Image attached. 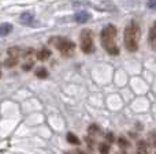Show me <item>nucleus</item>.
<instances>
[{
	"instance_id": "obj_1",
	"label": "nucleus",
	"mask_w": 156,
	"mask_h": 154,
	"mask_svg": "<svg viewBox=\"0 0 156 154\" xmlns=\"http://www.w3.org/2000/svg\"><path fill=\"white\" fill-rule=\"evenodd\" d=\"M141 35V29L136 22H132L125 29V45L130 52H136L138 49V40Z\"/></svg>"
},
{
	"instance_id": "obj_2",
	"label": "nucleus",
	"mask_w": 156,
	"mask_h": 154,
	"mask_svg": "<svg viewBox=\"0 0 156 154\" xmlns=\"http://www.w3.org/2000/svg\"><path fill=\"white\" fill-rule=\"evenodd\" d=\"M116 37V27L114 25H108L101 30V44L104 46V49L110 55H118L119 49L115 45L114 40Z\"/></svg>"
},
{
	"instance_id": "obj_3",
	"label": "nucleus",
	"mask_w": 156,
	"mask_h": 154,
	"mask_svg": "<svg viewBox=\"0 0 156 154\" xmlns=\"http://www.w3.org/2000/svg\"><path fill=\"white\" fill-rule=\"evenodd\" d=\"M49 42H51L52 45L56 46L65 56H70V55L74 52V49H76V44H74L73 41L67 40V38L55 37V38H52V40H49Z\"/></svg>"
},
{
	"instance_id": "obj_4",
	"label": "nucleus",
	"mask_w": 156,
	"mask_h": 154,
	"mask_svg": "<svg viewBox=\"0 0 156 154\" xmlns=\"http://www.w3.org/2000/svg\"><path fill=\"white\" fill-rule=\"evenodd\" d=\"M81 49L85 53H92L94 51L93 45V32L89 29L82 30L81 33Z\"/></svg>"
},
{
	"instance_id": "obj_5",
	"label": "nucleus",
	"mask_w": 156,
	"mask_h": 154,
	"mask_svg": "<svg viewBox=\"0 0 156 154\" xmlns=\"http://www.w3.org/2000/svg\"><path fill=\"white\" fill-rule=\"evenodd\" d=\"M74 19L78 23H85V22H88L90 19V14L86 12V11H80V12H77L74 15Z\"/></svg>"
},
{
	"instance_id": "obj_6",
	"label": "nucleus",
	"mask_w": 156,
	"mask_h": 154,
	"mask_svg": "<svg viewBox=\"0 0 156 154\" xmlns=\"http://www.w3.org/2000/svg\"><path fill=\"white\" fill-rule=\"evenodd\" d=\"M33 19H34V15L32 12H23L21 15V18H19V21L25 25H30L33 22Z\"/></svg>"
},
{
	"instance_id": "obj_7",
	"label": "nucleus",
	"mask_w": 156,
	"mask_h": 154,
	"mask_svg": "<svg viewBox=\"0 0 156 154\" xmlns=\"http://www.w3.org/2000/svg\"><path fill=\"white\" fill-rule=\"evenodd\" d=\"M12 30V26L10 23H2L0 25V35H7Z\"/></svg>"
},
{
	"instance_id": "obj_8",
	"label": "nucleus",
	"mask_w": 156,
	"mask_h": 154,
	"mask_svg": "<svg viewBox=\"0 0 156 154\" xmlns=\"http://www.w3.org/2000/svg\"><path fill=\"white\" fill-rule=\"evenodd\" d=\"M49 56H51V51H49V49H47V48L41 49V51L38 52V55H37V57L40 60H47Z\"/></svg>"
},
{
	"instance_id": "obj_9",
	"label": "nucleus",
	"mask_w": 156,
	"mask_h": 154,
	"mask_svg": "<svg viewBox=\"0 0 156 154\" xmlns=\"http://www.w3.org/2000/svg\"><path fill=\"white\" fill-rule=\"evenodd\" d=\"M19 53H21V51H19V48H16V46H12V48L8 49V55H10V57H15V59H18Z\"/></svg>"
},
{
	"instance_id": "obj_10",
	"label": "nucleus",
	"mask_w": 156,
	"mask_h": 154,
	"mask_svg": "<svg viewBox=\"0 0 156 154\" xmlns=\"http://www.w3.org/2000/svg\"><path fill=\"white\" fill-rule=\"evenodd\" d=\"M67 141L70 142V143H73V145H80L81 143V141L77 138L74 134H71V132H69L67 134Z\"/></svg>"
},
{
	"instance_id": "obj_11",
	"label": "nucleus",
	"mask_w": 156,
	"mask_h": 154,
	"mask_svg": "<svg viewBox=\"0 0 156 154\" xmlns=\"http://www.w3.org/2000/svg\"><path fill=\"white\" fill-rule=\"evenodd\" d=\"M137 154H149L147 152V145L145 142H138V152Z\"/></svg>"
},
{
	"instance_id": "obj_12",
	"label": "nucleus",
	"mask_w": 156,
	"mask_h": 154,
	"mask_svg": "<svg viewBox=\"0 0 156 154\" xmlns=\"http://www.w3.org/2000/svg\"><path fill=\"white\" fill-rule=\"evenodd\" d=\"M36 75H37L38 78H47V76H48V71H47L45 68H38V70L36 71Z\"/></svg>"
},
{
	"instance_id": "obj_13",
	"label": "nucleus",
	"mask_w": 156,
	"mask_h": 154,
	"mask_svg": "<svg viewBox=\"0 0 156 154\" xmlns=\"http://www.w3.org/2000/svg\"><path fill=\"white\" fill-rule=\"evenodd\" d=\"M118 145L122 147V149H127V147L130 146L129 141H127V139H125V138H119L118 139Z\"/></svg>"
},
{
	"instance_id": "obj_14",
	"label": "nucleus",
	"mask_w": 156,
	"mask_h": 154,
	"mask_svg": "<svg viewBox=\"0 0 156 154\" xmlns=\"http://www.w3.org/2000/svg\"><path fill=\"white\" fill-rule=\"evenodd\" d=\"M99 149H100V153H101V154H108V153H110V146H108V145H105V143L100 145Z\"/></svg>"
},
{
	"instance_id": "obj_15",
	"label": "nucleus",
	"mask_w": 156,
	"mask_h": 154,
	"mask_svg": "<svg viewBox=\"0 0 156 154\" xmlns=\"http://www.w3.org/2000/svg\"><path fill=\"white\" fill-rule=\"evenodd\" d=\"M16 62H18V59H15V57H10V59L5 60V65H7V67H14V65L16 64Z\"/></svg>"
},
{
	"instance_id": "obj_16",
	"label": "nucleus",
	"mask_w": 156,
	"mask_h": 154,
	"mask_svg": "<svg viewBox=\"0 0 156 154\" xmlns=\"http://www.w3.org/2000/svg\"><path fill=\"white\" fill-rule=\"evenodd\" d=\"M149 44L154 49H156V34H149Z\"/></svg>"
},
{
	"instance_id": "obj_17",
	"label": "nucleus",
	"mask_w": 156,
	"mask_h": 154,
	"mask_svg": "<svg viewBox=\"0 0 156 154\" xmlns=\"http://www.w3.org/2000/svg\"><path fill=\"white\" fill-rule=\"evenodd\" d=\"M32 67H33V62H32V60H30V62H27V63H25V64L22 65V68H23L25 71H29Z\"/></svg>"
},
{
	"instance_id": "obj_18",
	"label": "nucleus",
	"mask_w": 156,
	"mask_h": 154,
	"mask_svg": "<svg viewBox=\"0 0 156 154\" xmlns=\"http://www.w3.org/2000/svg\"><path fill=\"white\" fill-rule=\"evenodd\" d=\"M147 5H148L149 8H154V10H156V0H148Z\"/></svg>"
},
{
	"instance_id": "obj_19",
	"label": "nucleus",
	"mask_w": 156,
	"mask_h": 154,
	"mask_svg": "<svg viewBox=\"0 0 156 154\" xmlns=\"http://www.w3.org/2000/svg\"><path fill=\"white\" fill-rule=\"evenodd\" d=\"M89 132H90V134H93V132H99V127H97V126H94V124H92L90 127H89Z\"/></svg>"
},
{
	"instance_id": "obj_20",
	"label": "nucleus",
	"mask_w": 156,
	"mask_h": 154,
	"mask_svg": "<svg viewBox=\"0 0 156 154\" xmlns=\"http://www.w3.org/2000/svg\"><path fill=\"white\" fill-rule=\"evenodd\" d=\"M149 34H156V22L154 25H152V27H151V32H149Z\"/></svg>"
},
{
	"instance_id": "obj_21",
	"label": "nucleus",
	"mask_w": 156,
	"mask_h": 154,
	"mask_svg": "<svg viewBox=\"0 0 156 154\" xmlns=\"http://www.w3.org/2000/svg\"><path fill=\"white\" fill-rule=\"evenodd\" d=\"M107 138H108V142H114V135L112 134H107Z\"/></svg>"
},
{
	"instance_id": "obj_22",
	"label": "nucleus",
	"mask_w": 156,
	"mask_h": 154,
	"mask_svg": "<svg viewBox=\"0 0 156 154\" xmlns=\"http://www.w3.org/2000/svg\"><path fill=\"white\" fill-rule=\"evenodd\" d=\"M77 154H88V153H85V152H78Z\"/></svg>"
},
{
	"instance_id": "obj_23",
	"label": "nucleus",
	"mask_w": 156,
	"mask_h": 154,
	"mask_svg": "<svg viewBox=\"0 0 156 154\" xmlns=\"http://www.w3.org/2000/svg\"><path fill=\"white\" fill-rule=\"evenodd\" d=\"M118 154H126V153H125V152H121V153H118Z\"/></svg>"
},
{
	"instance_id": "obj_24",
	"label": "nucleus",
	"mask_w": 156,
	"mask_h": 154,
	"mask_svg": "<svg viewBox=\"0 0 156 154\" xmlns=\"http://www.w3.org/2000/svg\"><path fill=\"white\" fill-rule=\"evenodd\" d=\"M0 75H2V72H0Z\"/></svg>"
}]
</instances>
